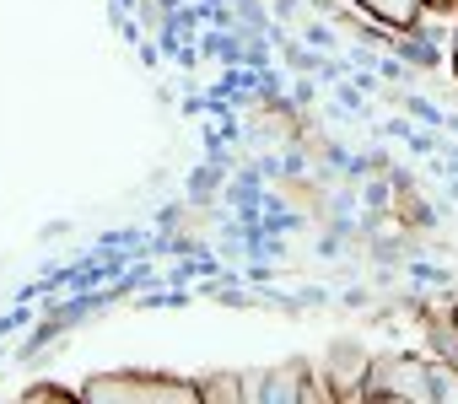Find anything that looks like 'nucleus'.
Instances as JSON below:
<instances>
[{
    "instance_id": "nucleus-5",
    "label": "nucleus",
    "mask_w": 458,
    "mask_h": 404,
    "mask_svg": "<svg viewBox=\"0 0 458 404\" xmlns=\"http://www.w3.org/2000/svg\"><path fill=\"white\" fill-rule=\"evenodd\" d=\"M194 388H199V404H238L243 399V377L238 372H210Z\"/></svg>"
},
{
    "instance_id": "nucleus-4",
    "label": "nucleus",
    "mask_w": 458,
    "mask_h": 404,
    "mask_svg": "<svg viewBox=\"0 0 458 404\" xmlns=\"http://www.w3.org/2000/svg\"><path fill=\"white\" fill-rule=\"evenodd\" d=\"M351 6H356L361 17H372L377 28H388V33H404V28L420 17V6H426V0H351Z\"/></svg>"
},
{
    "instance_id": "nucleus-13",
    "label": "nucleus",
    "mask_w": 458,
    "mask_h": 404,
    "mask_svg": "<svg viewBox=\"0 0 458 404\" xmlns=\"http://www.w3.org/2000/svg\"><path fill=\"white\" fill-rule=\"evenodd\" d=\"M447 71H453V81H458V60H447Z\"/></svg>"
},
{
    "instance_id": "nucleus-3",
    "label": "nucleus",
    "mask_w": 458,
    "mask_h": 404,
    "mask_svg": "<svg viewBox=\"0 0 458 404\" xmlns=\"http://www.w3.org/2000/svg\"><path fill=\"white\" fill-rule=\"evenodd\" d=\"M318 372H324V383H329L335 399H361V383H367V372H372V350H367L361 340L340 334V340H329Z\"/></svg>"
},
{
    "instance_id": "nucleus-9",
    "label": "nucleus",
    "mask_w": 458,
    "mask_h": 404,
    "mask_svg": "<svg viewBox=\"0 0 458 404\" xmlns=\"http://www.w3.org/2000/svg\"><path fill=\"white\" fill-rule=\"evenodd\" d=\"M404 114H415V119H420V124H442V114H437V108H431V103H426V97H415V92H410V97H404Z\"/></svg>"
},
{
    "instance_id": "nucleus-14",
    "label": "nucleus",
    "mask_w": 458,
    "mask_h": 404,
    "mask_svg": "<svg viewBox=\"0 0 458 404\" xmlns=\"http://www.w3.org/2000/svg\"><path fill=\"white\" fill-rule=\"evenodd\" d=\"M453 302H458V286H453Z\"/></svg>"
},
{
    "instance_id": "nucleus-1",
    "label": "nucleus",
    "mask_w": 458,
    "mask_h": 404,
    "mask_svg": "<svg viewBox=\"0 0 458 404\" xmlns=\"http://www.w3.org/2000/svg\"><path fill=\"white\" fill-rule=\"evenodd\" d=\"M76 399L87 404H199V388L183 377H162V372H108V377H87L76 388Z\"/></svg>"
},
{
    "instance_id": "nucleus-6",
    "label": "nucleus",
    "mask_w": 458,
    "mask_h": 404,
    "mask_svg": "<svg viewBox=\"0 0 458 404\" xmlns=\"http://www.w3.org/2000/svg\"><path fill=\"white\" fill-rule=\"evenodd\" d=\"M426 372H431V404H458V361L426 356Z\"/></svg>"
},
{
    "instance_id": "nucleus-8",
    "label": "nucleus",
    "mask_w": 458,
    "mask_h": 404,
    "mask_svg": "<svg viewBox=\"0 0 458 404\" xmlns=\"http://www.w3.org/2000/svg\"><path fill=\"white\" fill-rule=\"evenodd\" d=\"M302 44H313V49H335V28H329V22H308V28H302Z\"/></svg>"
},
{
    "instance_id": "nucleus-10",
    "label": "nucleus",
    "mask_w": 458,
    "mask_h": 404,
    "mask_svg": "<svg viewBox=\"0 0 458 404\" xmlns=\"http://www.w3.org/2000/svg\"><path fill=\"white\" fill-rule=\"evenodd\" d=\"M28 399H71V388H55V383H33Z\"/></svg>"
},
{
    "instance_id": "nucleus-11",
    "label": "nucleus",
    "mask_w": 458,
    "mask_h": 404,
    "mask_svg": "<svg viewBox=\"0 0 458 404\" xmlns=\"http://www.w3.org/2000/svg\"><path fill=\"white\" fill-rule=\"evenodd\" d=\"M297 6H302V0H270V12H276V22H286V17H297Z\"/></svg>"
},
{
    "instance_id": "nucleus-2",
    "label": "nucleus",
    "mask_w": 458,
    "mask_h": 404,
    "mask_svg": "<svg viewBox=\"0 0 458 404\" xmlns=\"http://www.w3.org/2000/svg\"><path fill=\"white\" fill-rule=\"evenodd\" d=\"M361 399H410V404H431V372L420 350H394V356H372V372L361 383Z\"/></svg>"
},
{
    "instance_id": "nucleus-12",
    "label": "nucleus",
    "mask_w": 458,
    "mask_h": 404,
    "mask_svg": "<svg viewBox=\"0 0 458 404\" xmlns=\"http://www.w3.org/2000/svg\"><path fill=\"white\" fill-rule=\"evenodd\" d=\"M447 60H458V22H453V38H447Z\"/></svg>"
},
{
    "instance_id": "nucleus-7",
    "label": "nucleus",
    "mask_w": 458,
    "mask_h": 404,
    "mask_svg": "<svg viewBox=\"0 0 458 404\" xmlns=\"http://www.w3.org/2000/svg\"><path fill=\"white\" fill-rule=\"evenodd\" d=\"M233 6H238V28L243 33H270V17H265L259 0H233Z\"/></svg>"
}]
</instances>
